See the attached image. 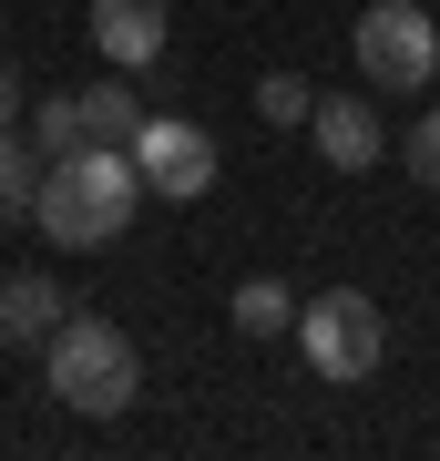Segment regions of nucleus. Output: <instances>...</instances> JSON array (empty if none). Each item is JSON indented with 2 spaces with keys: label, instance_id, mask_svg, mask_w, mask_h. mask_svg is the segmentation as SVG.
<instances>
[{
  "label": "nucleus",
  "instance_id": "f257e3e1",
  "mask_svg": "<svg viewBox=\"0 0 440 461\" xmlns=\"http://www.w3.org/2000/svg\"><path fill=\"white\" fill-rule=\"evenodd\" d=\"M133 195H144V175H133L123 144H72L41 165V195H31V226L51 247H113L133 226Z\"/></svg>",
  "mask_w": 440,
  "mask_h": 461
},
{
  "label": "nucleus",
  "instance_id": "f03ea898",
  "mask_svg": "<svg viewBox=\"0 0 440 461\" xmlns=\"http://www.w3.org/2000/svg\"><path fill=\"white\" fill-rule=\"evenodd\" d=\"M41 369H51V400H72L82 420H113L144 390V359H133V339L113 318H62L51 348H41Z\"/></svg>",
  "mask_w": 440,
  "mask_h": 461
},
{
  "label": "nucleus",
  "instance_id": "7ed1b4c3",
  "mask_svg": "<svg viewBox=\"0 0 440 461\" xmlns=\"http://www.w3.org/2000/svg\"><path fill=\"white\" fill-rule=\"evenodd\" d=\"M359 72L379 93H420V83H440V21L420 11V0H359Z\"/></svg>",
  "mask_w": 440,
  "mask_h": 461
},
{
  "label": "nucleus",
  "instance_id": "20e7f679",
  "mask_svg": "<svg viewBox=\"0 0 440 461\" xmlns=\"http://www.w3.org/2000/svg\"><path fill=\"white\" fill-rule=\"evenodd\" d=\"M297 348H308V369L318 379H369L379 359H390V329H379V297L359 287H328L297 308Z\"/></svg>",
  "mask_w": 440,
  "mask_h": 461
},
{
  "label": "nucleus",
  "instance_id": "39448f33",
  "mask_svg": "<svg viewBox=\"0 0 440 461\" xmlns=\"http://www.w3.org/2000/svg\"><path fill=\"white\" fill-rule=\"evenodd\" d=\"M123 154H133V175H144L164 205H195L205 185H215V133H205V123H184V113H144Z\"/></svg>",
  "mask_w": 440,
  "mask_h": 461
},
{
  "label": "nucleus",
  "instance_id": "423d86ee",
  "mask_svg": "<svg viewBox=\"0 0 440 461\" xmlns=\"http://www.w3.org/2000/svg\"><path fill=\"white\" fill-rule=\"evenodd\" d=\"M308 144H318L338 175H369L379 154H390V133H379V113H369L359 93H318V113H308Z\"/></svg>",
  "mask_w": 440,
  "mask_h": 461
},
{
  "label": "nucleus",
  "instance_id": "0eeeda50",
  "mask_svg": "<svg viewBox=\"0 0 440 461\" xmlns=\"http://www.w3.org/2000/svg\"><path fill=\"white\" fill-rule=\"evenodd\" d=\"M93 51L113 72H154L164 62V0H93Z\"/></svg>",
  "mask_w": 440,
  "mask_h": 461
},
{
  "label": "nucleus",
  "instance_id": "6e6552de",
  "mask_svg": "<svg viewBox=\"0 0 440 461\" xmlns=\"http://www.w3.org/2000/svg\"><path fill=\"white\" fill-rule=\"evenodd\" d=\"M62 318H72V297L51 287L41 267H31V277H0V339H11V348H51Z\"/></svg>",
  "mask_w": 440,
  "mask_h": 461
},
{
  "label": "nucleus",
  "instance_id": "1a4fd4ad",
  "mask_svg": "<svg viewBox=\"0 0 440 461\" xmlns=\"http://www.w3.org/2000/svg\"><path fill=\"white\" fill-rule=\"evenodd\" d=\"M133 123H144L133 72H113V83H82V144H133Z\"/></svg>",
  "mask_w": 440,
  "mask_h": 461
},
{
  "label": "nucleus",
  "instance_id": "9d476101",
  "mask_svg": "<svg viewBox=\"0 0 440 461\" xmlns=\"http://www.w3.org/2000/svg\"><path fill=\"white\" fill-rule=\"evenodd\" d=\"M236 329H246V339H287V329H297V297H287L277 277H246V287H236Z\"/></svg>",
  "mask_w": 440,
  "mask_h": 461
},
{
  "label": "nucleus",
  "instance_id": "9b49d317",
  "mask_svg": "<svg viewBox=\"0 0 440 461\" xmlns=\"http://www.w3.org/2000/svg\"><path fill=\"white\" fill-rule=\"evenodd\" d=\"M31 195H41V165H31V144L0 123V215H31Z\"/></svg>",
  "mask_w": 440,
  "mask_h": 461
},
{
  "label": "nucleus",
  "instance_id": "f8f14e48",
  "mask_svg": "<svg viewBox=\"0 0 440 461\" xmlns=\"http://www.w3.org/2000/svg\"><path fill=\"white\" fill-rule=\"evenodd\" d=\"M31 144H41V154H72V144H82V93H41V103H31Z\"/></svg>",
  "mask_w": 440,
  "mask_h": 461
},
{
  "label": "nucleus",
  "instance_id": "ddd939ff",
  "mask_svg": "<svg viewBox=\"0 0 440 461\" xmlns=\"http://www.w3.org/2000/svg\"><path fill=\"white\" fill-rule=\"evenodd\" d=\"M256 113H266V123H308V113H318V93L297 83V72H266V83H256Z\"/></svg>",
  "mask_w": 440,
  "mask_h": 461
},
{
  "label": "nucleus",
  "instance_id": "4468645a",
  "mask_svg": "<svg viewBox=\"0 0 440 461\" xmlns=\"http://www.w3.org/2000/svg\"><path fill=\"white\" fill-rule=\"evenodd\" d=\"M409 175H420V185H440V113H420V123H409Z\"/></svg>",
  "mask_w": 440,
  "mask_h": 461
},
{
  "label": "nucleus",
  "instance_id": "2eb2a0df",
  "mask_svg": "<svg viewBox=\"0 0 440 461\" xmlns=\"http://www.w3.org/2000/svg\"><path fill=\"white\" fill-rule=\"evenodd\" d=\"M0 123H21V62L0 51Z\"/></svg>",
  "mask_w": 440,
  "mask_h": 461
}]
</instances>
